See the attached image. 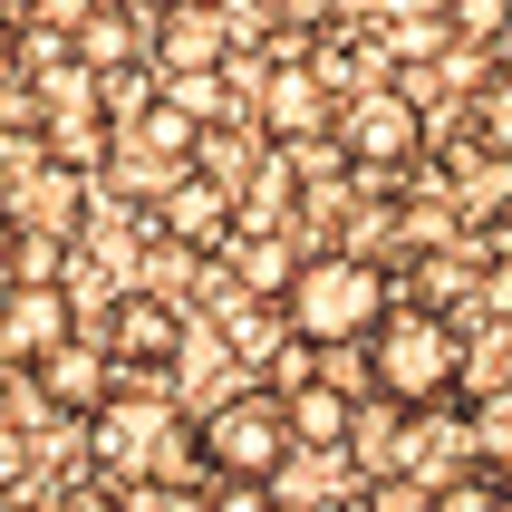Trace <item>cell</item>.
Returning <instances> with one entry per match:
<instances>
[{
    "label": "cell",
    "mask_w": 512,
    "mask_h": 512,
    "mask_svg": "<svg viewBox=\"0 0 512 512\" xmlns=\"http://www.w3.org/2000/svg\"><path fill=\"white\" fill-rule=\"evenodd\" d=\"M29 377H39V397H49L58 416H107L116 387H126V368H116L107 348H87V339H68L58 358H39Z\"/></svg>",
    "instance_id": "ba28073f"
},
{
    "label": "cell",
    "mask_w": 512,
    "mask_h": 512,
    "mask_svg": "<svg viewBox=\"0 0 512 512\" xmlns=\"http://www.w3.org/2000/svg\"><path fill=\"white\" fill-rule=\"evenodd\" d=\"M78 339V300L58 281H0V368H39Z\"/></svg>",
    "instance_id": "8992f818"
},
{
    "label": "cell",
    "mask_w": 512,
    "mask_h": 512,
    "mask_svg": "<svg viewBox=\"0 0 512 512\" xmlns=\"http://www.w3.org/2000/svg\"><path fill=\"white\" fill-rule=\"evenodd\" d=\"M68 512H116V503H97V493H87V503H68Z\"/></svg>",
    "instance_id": "2e32d148"
},
{
    "label": "cell",
    "mask_w": 512,
    "mask_h": 512,
    "mask_svg": "<svg viewBox=\"0 0 512 512\" xmlns=\"http://www.w3.org/2000/svg\"><path fill=\"white\" fill-rule=\"evenodd\" d=\"M503 232H512V203H503Z\"/></svg>",
    "instance_id": "e0dca14e"
},
{
    "label": "cell",
    "mask_w": 512,
    "mask_h": 512,
    "mask_svg": "<svg viewBox=\"0 0 512 512\" xmlns=\"http://www.w3.org/2000/svg\"><path fill=\"white\" fill-rule=\"evenodd\" d=\"M426 512H512V474H493V464H464V474H445V484L426 493Z\"/></svg>",
    "instance_id": "7c38bea8"
},
{
    "label": "cell",
    "mask_w": 512,
    "mask_h": 512,
    "mask_svg": "<svg viewBox=\"0 0 512 512\" xmlns=\"http://www.w3.org/2000/svg\"><path fill=\"white\" fill-rule=\"evenodd\" d=\"M290 397H271V387H232V397L203 406L194 426V464L203 474H223V484H281L290 464Z\"/></svg>",
    "instance_id": "3957f363"
},
{
    "label": "cell",
    "mask_w": 512,
    "mask_h": 512,
    "mask_svg": "<svg viewBox=\"0 0 512 512\" xmlns=\"http://www.w3.org/2000/svg\"><path fill=\"white\" fill-rule=\"evenodd\" d=\"M368 387L387 406H445L464 387V329L435 300H397L368 339Z\"/></svg>",
    "instance_id": "7a4b0ae2"
},
{
    "label": "cell",
    "mask_w": 512,
    "mask_h": 512,
    "mask_svg": "<svg viewBox=\"0 0 512 512\" xmlns=\"http://www.w3.org/2000/svg\"><path fill=\"white\" fill-rule=\"evenodd\" d=\"M387 310H397V281L368 252H310V261H290V281H281V319H290V339H310V348H348V339L368 348Z\"/></svg>",
    "instance_id": "6da1fadb"
},
{
    "label": "cell",
    "mask_w": 512,
    "mask_h": 512,
    "mask_svg": "<svg viewBox=\"0 0 512 512\" xmlns=\"http://www.w3.org/2000/svg\"><path fill=\"white\" fill-rule=\"evenodd\" d=\"M329 136H339V155H348V165L397 174L406 155L426 145V107H416L406 87H358V97L339 107V126H329Z\"/></svg>",
    "instance_id": "5b68a950"
},
{
    "label": "cell",
    "mask_w": 512,
    "mask_h": 512,
    "mask_svg": "<svg viewBox=\"0 0 512 512\" xmlns=\"http://www.w3.org/2000/svg\"><path fill=\"white\" fill-rule=\"evenodd\" d=\"M484 126H493V136H503V145H512V68H503V78H493V87H484Z\"/></svg>",
    "instance_id": "5bb4252c"
},
{
    "label": "cell",
    "mask_w": 512,
    "mask_h": 512,
    "mask_svg": "<svg viewBox=\"0 0 512 512\" xmlns=\"http://www.w3.org/2000/svg\"><path fill=\"white\" fill-rule=\"evenodd\" d=\"M29 20H49V29H68V20H87V0H29Z\"/></svg>",
    "instance_id": "9a60e30c"
},
{
    "label": "cell",
    "mask_w": 512,
    "mask_h": 512,
    "mask_svg": "<svg viewBox=\"0 0 512 512\" xmlns=\"http://www.w3.org/2000/svg\"><path fill=\"white\" fill-rule=\"evenodd\" d=\"M445 29L464 49H512V0H445Z\"/></svg>",
    "instance_id": "4fadbf2b"
},
{
    "label": "cell",
    "mask_w": 512,
    "mask_h": 512,
    "mask_svg": "<svg viewBox=\"0 0 512 512\" xmlns=\"http://www.w3.org/2000/svg\"><path fill=\"white\" fill-rule=\"evenodd\" d=\"M87 426H97V455H107L116 484H165L174 464L194 455V435L174 426L165 397H126V387H116V406H107V416H87Z\"/></svg>",
    "instance_id": "277c9868"
},
{
    "label": "cell",
    "mask_w": 512,
    "mask_h": 512,
    "mask_svg": "<svg viewBox=\"0 0 512 512\" xmlns=\"http://www.w3.org/2000/svg\"><path fill=\"white\" fill-rule=\"evenodd\" d=\"M319 126H339V107H329V78H319V68H300V58H281V68H271V87H261V136L310 145Z\"/></svg>",
    "instance_id": "9c48e42d"
},
{
    "label": "cell",
    "mask_w": 512,
    "mask_h": 512,
    "mask_svg": "<svg viewBox=\"0 0 512 512\" xmlns=\"http://www.w3.org/2000/svg\"><path fill=\"white\" fill-rule=\"evenodd\" d=\"M165 232L194 242V252H223V242H232L223 184H213V174H174V184H165Z\"/></svg>",
    "instance_id": "30bf717a"
},
{
    "label": "cell",
    "mask_w": 512,
    "mask_h": 512,
    "mask_svg": "<svg viewBox=\"0 0 512 512\" xmlns=\"http://www.w3.org/2000/svg\"><path fill=\"white\" fill-rule=\"evenodd\" d=\"M290 435H300V445H348V435H358V416H348V387H339V377L290 387Z\"/></svg>",
    "instance_id": "8fae6325"
},
{
    "label": "cell",
    "mask_w": 512,
    "mask_h": 512,
    "mask_svg": "<svg viewBox=\"0 0 512 512\" xmlns=\"http://www.w3.org/2000/svg\"><path fill=\"white\" fill-rule=\"evenodd\" d=\"M184 348H194V329H184V310H174L165 290H126L107 310V358L116 368L165 377V368H184Z\"/></svg>",
    "instance_id": "52a82bcc"
}]
</instances>
